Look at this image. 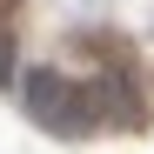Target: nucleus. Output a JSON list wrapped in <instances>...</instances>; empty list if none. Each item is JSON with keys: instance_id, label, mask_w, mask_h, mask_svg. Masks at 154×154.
Segmentation results:
<instances>
[{"instance_id": "obj_1", "label": "nucleus", "mask_w": 154, "mask_h": 154, "mask_svg": "<svg viewBox=\"0 0 154 154\" xmlns=\"http://www.w3.org/2000/svg\"><path fill=\"white\" fill-rule=\"evenodd\" d=\"M27 114L40 121V127H54V134H81V127L94 121V100H87V87L81 81H67L60 67H27Z\"/></svg>"}, {"instance_id": "obj_2", "label": "nucleus", "mask_w": 154, "mask_h": 154, "mask_svg": "<svg viewBox=\"0 0 154 154\" xmlns=\"http://www.w3.org/2000/svg\"><path fill=\"white\" fill-rule=\"evenodd\" d=\"M14 81V34H0V87Z\"/></svg>"}]
</instances>
